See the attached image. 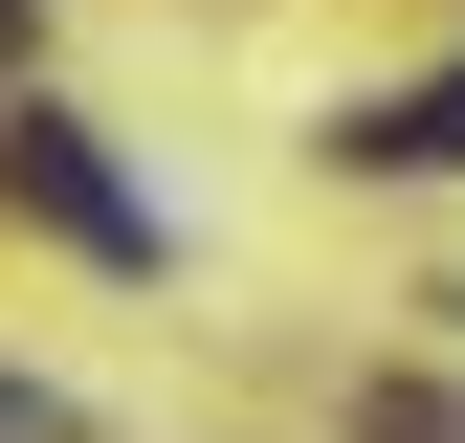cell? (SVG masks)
<instances>
[{
    "label": "cell",
    "instance_id": "6da1fadb",
    "mask_svg": "<svg viewBox=\"0 0 465 443\" xmlns=\"http://www.w3.org/2000/svg\"><path fill=\"white\" fill-rule=\"evenodd\" d=\"M0 178H23L45 222H67V244H111V266H155V222H134V200L89 178V133H67V111H0Z\"/></svg>",
    "mask_w": 465,
    "mask_h": 443
},
{
    "label": "cell",
    "instance_id": "7a4b0ae2",
    "mask_svg": "<svg viewBox=\"0 0 465 443\" xmlns=\"http://www.w3.org/2000/svg\"><path fill=\"white\" fill-rule=\"evenodd\" d=\"M332 155H355V178H465V67H421V89H377V111H355Z\"/></svg>",
    "mask_w": 465,
    "mask_h": 443
},
{
    "label": "cell",
    "instance_id": "3957f363",
    "mask_svg": "<svg viewBox=\"0 0 465 443\" xmlns=\"http://www.w3.org/2000/svg\"><path fill=\"white\" fill-rule=\"evenodd\" d=\"M0 44H23V0H0Z\"/></svg>",
    "mask_w": 465,
    "mask_h": 443
}]
</instances>
